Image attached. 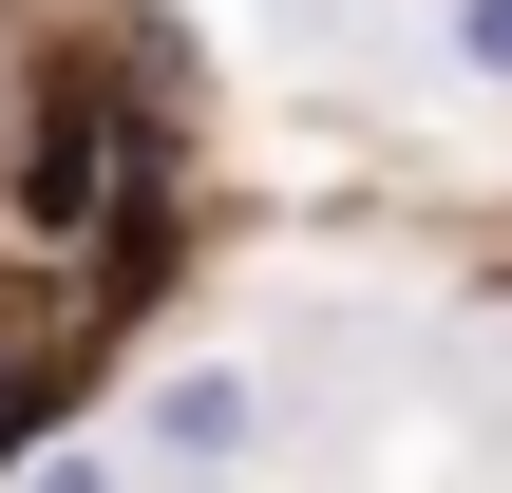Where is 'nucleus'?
<instances>
[{
    "label": "nucleus",
    "instance_id": "obj_1",
    "mask_svg": "<svg viewBox=\"0 0 512 493\" xmlns=\"http://www.w3.org/2000/svg\"><path fill=\"white\" fill-rule=\"evenodd\" d=\"M133 456H171V475H209V456H247V380H228V361H190V380H171V399L133 418Z\"/></svg>",
    "mask_w": 512,
    "mask_h": 493
},
{
    "label": "nucleus",
    "instance_id": "obj_2",
    "mask_svg": "<svg viewBox=\"0 0 512 493\" xmlns=\"http://www.w3.org/2000/svg\"><path fill=\"white\" fill-rule=\"evenodd\" d=\"M456 76H512V0H456Z\"/></svg>",
    "mask_w": 512,
    "mask_h": 493
}]
</instances>
